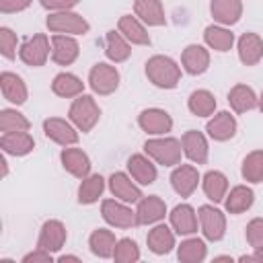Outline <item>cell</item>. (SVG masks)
<instances>
[{"instance_id": "1", "label": "cell", "mask_w": 263, "mask_h": 263, "mask_svg": "<svg viewBox=\"0 0 263 263\" xmlns=\"http://www.w3.org/2000/svg\"><path fill=\"white\" fill-rule=\"evenodd\" d=\"M144 72H146L148 82H152L156 88L171 90V88H177V86H179L183 68H181V64H177L171 55L156 53V55H152V58L146 60Z\"/></svg>"}, {"instance_id": "2", "label": "cell", "mask_w": 263, "mask_h": 263, "mask_svg": "<svg viewBox=\"0 0 263 263\" xmlns=\"http://www.w3.org/2000/svg\"><path fill=\"white\" fill-rule=\"evenodd\" d=\"M144 152L160 166H177L183 156L181 140L173 136H150L144 142Z\"/></svg>"}, {"instance_id": "3", "label": "cell", "mask_w": 263, "mask_h": 263, "mask_svg": "<svg viewBox=\"0 0 263 263\" xmlns=\"http://www.w3.org/2000/svg\"><path fill=\"white\" fill-rule=\"evenodd\" d=\"M68 119L76 125L78 132L88 134L101 119V107H99V103L95 101L92 95H84L82 92L70 103Z\"/></svg>"}, {"instance_id": "4", "label": "cell", "mask_w": 263, "mask_h": 263, "mask_svg": "<svg viewBox=\"0 0 263 263\" xmlns=\"http://www.w3.org/2000/svg\"><path fill=\"white\" fill-rule=\"evenodd\" d=\"M121 74L113 62H97L88 72V86L99 97H109L119 88Z\"/></svg>"}, {"instance_id": "5", "label": "cell", "mask_w": 263, "mask_h": 263, "mask_svg": "<svg viewBox=\"0 0 263 263\" xmlns=\"http://www.w3.org/2000/svg\"><path fill=\"white\" fill-rule=\"evenodd\" d=\"M45 27L49 33H60V35H86L90 31V23L74 12V10H62V12H49L45 18Z\"/></svg>"}, {"instance_id": "6", "label": "cell", "mask_w": 263, "mask_h": 263, "mask_svg": "<svg viewBox=\"0 0 263 263\" xmlns=\"http://www.w3.org/2000/svg\"><path fill=\"white\" fill-rule=\"evenodd\" d=\"M51 58V39L45 33H35L29 39H25L18 47V60L25 66L41 68Z\"/></svg>"}, {"instance_id": "7", "label": "cell", "mask_w": 263, "mask_h": 263, "mask_svg": "<svg viewBox=\"0 0 263 263\" xmlns=\"http://www.w3.org/2000/svg\"><path fill=\"white\" fill-rule=\"evenodd\" d=\"M199 218V230L205 240L218 242L226 234V212L216 208V203H203L197 208Z\"/></svg>"}, {"instance_id": "8", "label": "cell", "mask_w": 263, "mask_h": 263, "mask_svg": "<svg viewBox=\"0 0 263 263\" xmlns=\"http://www.w3.org/2000/svg\"><path fill=\"white\" fill-rule=\"evenodd\" d=\"M101 216L113 228H136V226H140L136 210H132L129 203H125L117 197L101 201Z\"/></svg>"}, {"instance_id": "9", "label": "cell", "mask_w": 263, "mask_h": 263, "mask_svg": "<svg viewBox=\"0 0 263 263\" xmlns=\"http://www.w3.org/2000/svg\"><path fill=\"white\" fill-rule=\"evenodd\" d=\"M138 125L148 136H166L173 132V117L160 107H148L140 111Z\"/></svg>"}, {"instance_id": "10", "label": "cell", "mask_w": 263, "mask_h": 263, "mask_svg": "<svg viewBox=\"0 0 263 263\" xmlns=\"http://www.w3.org/2000/svg\"><path fill=\"white\" fill-rule=\"evenodd\" d=\"M43 134L47 140L53 144L66 148V146H76L78 144V129L70 119L64 117H47L43 119Z\"/></svg>"}, {"instance_id": "11", "label": "cell", "mask_w": 263, "mask_h": 263, "mask_svg": "<svg viewBox=\"0 0 263 263\" xmlns=\"http://www.w3.org/2000/svg\"><path fill=\"white\" fill-rule=\"evenodd\" d=\"M171 187L179 197H191L195 189L201 185V175L195 164H177L171 173Z\"/></svg>"}, {"instance_id": "12", "label": "cell", "mask_w": 263, "mask_h": 263, "mask_svg": "<svg viewBox=\"0 0 263 263\" xmlns=\"http://www.w3.org/2000/svg\"><path fill=\"white\" fill-rule=\"evenodd\" d=\"M107 187L111 191L113 197L125 201V203H138L144 193H142V185H138L129 173H123V171H115L111 173V177L107 179Z\"/></svg>"}, {"instance_id": "13", "label": "cell", "mask_w": 263, "mask_h": 263, "mask_svg": "<svg viewBox=\"0 0 263 263\" xmlns=\"http://www.w3.org/2000/svg\"><path fill=\"white\" fill-rule=\"evenodd\" d=\"M68 240V230H66V224L62 220H45L41 224V230H39V236H37V247L39 249H45L49 253H58L64 249Z\"/></svg>"}, {"instance_id": "14", "label": "cell", "mask_w": 263, "mask_h": 263, "mask_svg": "<svg viewBox=\"0 0 263 263\" xmlns=\"http://www.w3.org/2000/svg\"><path fill=\"white\" fill-rule=\"evenodd\" d=\"M210 60H212L210 49L201 43H189L181 51V68L189 76H201L203 72H208Z\"/></svg>"}, {"instance_id": "15", "label": "cell", "mask_w": 263, "mask_h": 263, "mask_svg": "<svg viewBox=\"0 0 263 263\" xmlns=\"http://www.w3.org/2000/svg\"><path fill=\"white\" fill-rule=\"evenodd\" d=\"M168 224L179 236H191L199 228L197 210L189 203H177L168 214Z\"/></svg>"}, {"instance_id": "16", "label": "cell", "mask_w": 263, "mask_h": 263, "mask_svg": "<svg viewBox=\"0 0 263 263\" xmlns=\"http://www.w3.org/2000/svg\"><path fill=\"white\" fill-rule=\"evenodd\" d=\"M168 214L166 210V201L160 195H144L138 203H136V216H138V224L140 226H152L164 220V216Z\"/></svg>"}, {"instance_id": "17", "label": "cell", "mask_w": 263, "mask_h": 263, "mask_svg": "<svg viewBox=\"0 0 263 263\" xmlns=\"http://www.w3.org/2000/svg\"><path fill=\"white\" fill-rule=\"evenodd\" d=\"M146 245L148 251L154 255H168L177 247V232L171 228V224H152V228L146 234Z\"/></svg>"}, {"instance_id": "18", "label": "cell", "mask_w": 263, "mask_h": 263, "mask_svg": "<svg viewBox=\"0 0 263 263\" xmlns=\"http://www.w3.org/2000/svg\"><path fill=\"white\" fill-rule=\"evenodd\" d=\"M236 129H238V123H236V117L230 111H218L205 123L208 138H212L214 142H228V140H232L236 136Z\"/></svg>"}, {"instance_id": "19", "label": "cell", "mask_w": 263, "mask_h": 263, "mask_svg": "<svg viewBox=\"0 0 263 263\" xmlns=\"http://www.w3.org/2000/svg\"><path fill=\"white\" fill-rule=\"evenodd\" d=\"M60 162L64 166L66 173H70L72 177L76 179H84L90 175V168H92V162L88 158V154L82 150V148H76V146H66L62 148L60 152Z\"/></svg>"}, {"instance_id": "20", "label": "cell", "mask_w": 263, "mask_h": 263, "mask_svg": "<svg viewBox=\"0 0 263 263\" xmlns=\"http://www.w3.org/2000/svg\"><path fill=\"white\" fill-rule=\"evenodd\" d=\"M80 55V45L74 35H51V60L58 66H72Z\"/></svg>"}, {"instance_id": "21", "label": "cell", "mask_w": 263, "mask_h": 263, "mask_svg": "<svg viewBox=\"0 0 263 263\" xmlns=\"http://www.w3.org/2000/svg\"><path fill=\"white\" fill-rule=\"evenodd\" d=\"M181 148L183 154L193 162V164H205L208 156H210V144L205 134L197 132V129H187L181 136Z\"/></svg>"}, {"instance_id": "22", "label": "cell", "mask_w": 263, "mask_h": 263, "mask_svg": "<svg viewBox=\"0 0 263 263\" xmlns=\"http://www.w3.org/2000/svg\"><path fill=\"white\" fill-rule=\"evenodd\" d=\"M236 53L242 66H257L263 60V37L247 31L236 39Z\"/></svg>"}, {"instance_id": "23", "label": "cell", "mask_w": 263, "mask_h": 263, "mask_svg": "<svg viewBox=\"0 0 263 263\" xmlns=\"http://www.w3.org/2000/svg\"><path fill=\"white\" fill-rule=\"evenodd\" d=\"M127 173L138 185H152L158 177L156 162L146 152H138L127 158Z\"/></svg>"}, {"instance_id": "24", "label": "cell", "mask_w": 263, "mask_h": 263, "mask_svg": "<svg viewBox=\"0 0 263 263\" xmlns=\"http://www.w3.org/2000/svg\"><path fill=\"white\" fill-rule=\"evenodd\" d=\"M0 90H2V97H4L10 105H14V107L25 105L27 99H29V88H27L25 80H23L16 72L4 70V72L0 74Z\"/></svg>"}, {"instance_id": "25", "label": "cell", "mask_w": 263, "mask_h": 263, "mask_svg": "<svg viewBox=\"0 0 263 263\" xmlns=\"http://www.w3.org/2000/svg\"><path fill=\"white\" fill-rule=\"evenodd\" d=\"M242 0H210V14L214 23L224 27L236 25L242 16Z\"/></svg>"}, {"instance_id": "26", "label": "cell", "mask_w": 263, "mask_h": 263, "mask_svg": "<svg viewBox=\"0 0 263 263\" xmlns=\"http://www.w3.org/2000/svg\"><path fill=\"white\" fill-rule=\"evenodd\" d=\"M0 148L6 156H27L35 150V138L29 132L0 134Z\"/></svg>"}, {"instance_id": "27", "label": "cell", "mask_w": 263, "mask_h": 263, "mask_svg": "<svg viewBox=\"0 0 263 263\" xmlns=\"http://www.w3.org/2000/svg\"><path fill=\"white\" fill-rule=\"evenodd\" d=\"M255 203V191L249 185H234L228 189L224 197V212L230 216H240L247 210H251Z\"/></svg>"}, {"instance_id": "28", "label": "cell", "mask_w": 263, "mask_h": 263, "mask_svg": "<svg viewBox=\"0 0 263 263\" xmlns=\"http://www.w3.org/2000/svg\"><path fill=\"white\" fill-rule=\"evenodd\" d=\"M117 31L132 43V45H150V33L146 25L136 14H121L117 21Z\"/></svg>"}, {"instance_id": "29", "label": "cell", "mask_w": 263, "mask_h": 263, "mask_svg": "<svg viewBox=\"0 0 263 263\" xmlns=\"http://www.w3.org/2000/svg\"><path fill=\"white\" fill-rule=\"evenodd\" d=\"M234 33L230 31V27H224V25H218V23H212L203 29V43L208 49H214L218 53H226L232 49L234 45Z\"/></svg>"}, {"instance_id": "30", "label": "cell", "mask_w": 263, "mask_h": 263, "mask_svg": "<svg viewBox=\"0 0 263 263\" xmlns=\"http://www.w3.org/2000/svg\"><path fill=\"white\" fill-rule=\"evenodd\" d=\"M228 105L234 113H247L259 107V95L253 90V86L238 82L228 90Z\"/></svg>"}, {"instance_id": "31", "label": "cell", "mask_w": 263, "mask_h": 263, "mask_svg": "<svg viewBox=\"0 0 263 263\" xmlns=\"http://www.w3.org/2000/svg\"><path fill=\"white\" fill-rule=\"evenodd\" d=\"M134 14L146 27H164L166 14L160 0H134Z\"/></svg>"}, {"instance_id": "32", "label": "cell", "mask_w": 263, "mask_h": 263, "mask_svg": "<svg viewBox=\"0 0 263 263\" xmlns=\"http://www.w3.org/2000/svg\"><path fill=\"white\" fill-rule=\"evenodd\" d=\"M117 236L109 228H95L88 236V249L99 259H113V251L117 245Z\"/></svg>"}, {"instance_id": "33", "label": "cell", "mask_w": 263, "mask_h": 263, "mask_svg": "<svg viewBox=\"0 0 263 263\" xmlns=\"http://www.w3.org/2000/svg\"><path fill=\"white\" fill-rule=\"evenodd\" d=\"M84 86L86 84L82 82V78L72 72H60L51 80V92L60 99H76L84 92Z\"/></svg>"}, {"instance_id": "34", "label": "cell", "mask_w": 263, "mask_h": 263, "mask_svg": "<svg viewBox=\"0 0 263 263\" xmlns=\"http://www.w3.org/2000/svg\"><path fill=\"white\" fill-rule=\"evenodd\" d=\"M105 55H107L109 62L121 64V62L129 60V55H132V43L117 29H111L105 35Z\"/></svg>"}, {"instance_id": "35", "label": "cell", "mask_w": 263, "mask_h": 263, "mask_svg": "<svg viewBox=\"0 0 263 263\" xmlns=\"http://www.w3.org/2000/svg\"><path fill=\"white\" fill-rule=\"evenodd\" d=\"M201 189L212 203H222L228 193V177L222 171H208L201 177Z\"/></svg>"}, {"instance_id": "36", "label": "cell", "mask_w": 263, "mask_h": 263, "mask_svg": "<svg viewBox=\"0 0 263 263\" xmlns=\"http://www.w3.org/2000/svg\"><path fill=\"white\" fill-rule=\"evenodd\" d=\"M103 191H105V179H103V175L90 173L88 177L80 179L76 199H78L80 205H92V203L99 201V197L103 195Z\"/></svg>"}, {"instance_id": "37", "label": "cell", "mask_w": 263, "mask_h": 263, "mask_svg": "<svg viewBox=\"0 0 263 263\" xmlns=\"http://www.w3.org/2000/svg\"><path fill=\"white\" fill-rule=\"evenodd\" d=\"M208 257V245L203 238L199 236H187L185 240H181V245H177V259L181 263H201Z\"/></svg>"}, {"instance_id": "38", "label": "cell", "mask_w": 263, "mask_h": 263, "mask_svg": "<svg viewBox=\"0 0 263 263\" xmlns=\"http://www.w3.org/2000/svg\"><path fill=\"white\" fill-rule=\"evenodd\" d=\"M216 107H218L216 97L208 88H197L187 99V109L195 117H212L216 113Z\"/></svg>"}, {"instance_id": "39", "label": "cell", "mask_w": 263, "mask_h": 263, "mask_svg": "<svg viewBox=\"0 0 263 263\" xmlns=\"http://www.w3.org/2000/svg\"><path fill=\"white\" fill-rule=\"evenodd\" d=\"M240 177L251 183L259 185L263 183V150H251L242 162H240Z\"/></svg>"}, {"instance_id": "40", "label": "cell", "mask_w": 263, "mask_h": 263, "mask_svg": "<svg viewBox=\"0 0 263 263\" xmlns=\"http://www.w3.org/2000/svg\"><path fill=\"white\" fill-rule=\"evenodd\" d=\"M29 129H31V121L16 107L0 109V132L2 134H8V132H29Z\"/></svg>"}, {"instance_id": "41", "label": "cell", "mask_w": 263, "mask_h": 263, "mask_svg": "<svg viewBox=\"0 0 263 263\" xmlns=\"http://www.w3.org/2000/svg\"><path fill=\"white\" fill-rule=\"evenodd\" d=\"M142 253H140V247L134 238H119L117 245H115V251H113V261L115 263H136L140 261Z\"/></svg>"}, {"instance_id": "42", "label": "cell", "mask_w": 263, "mask_h": 263, "mask_svg": "<svg viewBox=\"0 0 263 263\" xmlns=\"http://www.w3.org/2000/svg\"><path fill=\"white\" fill-rule=\"evenodd\" d=\"M16 45H18L16 33L10 27H0V53L4 60L16 58Z\"/></svg>"}, {"instance_id": "43", "label": "cell", "mask_w": 263, "mask_h": 263, "mask_svg": "<svg viewBox=\"0 0 263 263\" xmlns=\"http://www.w3.org/2000/svg\"><path fill=\"white\" fill-rule=\"evenodd\" d=\"M245 238L249 242V247L257 249L263 247V218H253L247 228H245Z\"/></svg>"}, {"instance_id": "44", "label": "cell", "mask_w": 263, "mask_h": 263, "mask_svg": "<svg viewBox=\"0 0 263 263\" xmlns=\"http://www.w3.org/2000/svg\"><path fill=\"white\" fill-rule=\"evenodd\" d=\"M39 4L47 12H62V10H74L80 0H39Z\"/></svg>"}, {"instance_id": "45", "label": "cell", "mask_w": 263, "mask_h": 263, "mask_svg": "<svg viewBox=\"0 0 263 263\" xmlns=\"http://www.w3.org/2000/svg\"><path fill=\"white\" fill-rule=\"evenodd\" d=\"M51 261H53V253L39 249V247H35L31 253L23 255V259H21V263H51Z\"/></svg>"}, {"instance_id": "46", "label": "cell", "mask_w": 263, "mask_h": 263, "mask_svg": "<svg viewBox=\"0 0 263 263\" xmlns=\"http://www.w3.org/2000/svg\"><path fill=\"white\" fill-rule=\"evenodd\" d=\"M33 0H0V12L2 14H14V12H23L31 6Z\"/></svg>"}, {"instance_id": "47", "label": "cell", "mask_w": 263, "mask_h": 263, "mask_svg": "<svg viewBox=\"0 0 263 263\" xmlns=\"http://www.w3.org/2000/svg\"><path fill=\"white\" fill-rule=\"evenodd\" d=\"M55 261H60V263H66V261H80V257H76V255H60Z\"/></svg>"}, {"instance_id": "48", "label": "cell", "mask_w": 263, "mask_h": 263, "mask_svg": "<svg viewBox=\"0 0 263 263\" xmlns=\"http://www.w3.org/2000/svg\"><path fill=\"white\" fill-rule=\"evenodd\" d=\"M255 253H253V257H255V261L257 263H263V247H257V249H253Z\"/></svg>"}, {"instance_id": "49", "label": "cell", "mask_w": 263, "mask_h": 263, "mask_svg": "<svg viewBox=\"0 0 263 263\" xmlns=\"http://www.w3.org/2000/svg\"><path fill=\"white\" fill-rule=\"evenodd\" d=\"M8 175V160H6V154L2 156V177Z\"/></svg>"}, {"instance_id": "50", "label": "cell", "mask_w": 263, "mask_h": 263, "mask_svg": "<svg viewBox=\"0 0 263 263\" xmlns=\"http://www.w3.org/2000/svg\"><path fill=\"white\" fill-rule=\"evenodd\" d=\"M214 261H232V257L230 255H218V257H214Z\"/></svg>"}, {"instance_id": "51", "label": "cell", "mask_w": 263, "mask_h": 263, "mask_svg": "<svg viewBox=\"0 0 263 263\" xmlns=\"http://www.w3.org/2000/svg\"><path fill=\"white\" fill-rule=\"evenodd\" d=\"M261 113H263V90H261V95H259V107H257Z\"/></svg>"}]
</instances>
